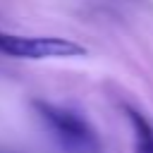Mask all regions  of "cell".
Returning <instances> with one entry per match:
<instances>
[{
  "instance_id": "1",
  "label": "cell",
  "mask_w": 153,
  "mask_h": 153,
  "mask_svg": "<svg viewBox=\"0 0 153 153\" xmlns=\"http://www.w3.org/2000/svg\"><path fill=\"white\" fill-rule=\"evenodd\" d=\"M31 108L65 153H103V141L98 131L81 112L43 98L31 100Z\"/></svg>"
},
{
  "instance_id": "2",
  "label": "cell",
  "mask_w": 153,
  "mask_h": 153,
  "mask_svg": "<svg viewBox=\"0 0 153 153\" xmlns=\"http://www.w3.org/2000/svg\"><path fill=\"white\" fill-rule=\"evenodd\" d=\"M0 55L12 60H69L86 57V45L65 36H26L0 29Z\"/></svg>"
},
{
  "instance_id": "3",
  "label": "cell",
  "mask_w": 153,
  "mask_h": 153,
  "mask_svg": "<svg viewBox=\"0 0 153 153\" xmlns=\"http://www.w3.org/2000/svg\"><path fill=\"white\" fill-rule=\"evenodd\" d=\"M124 115L134 131V151L136 153H153V124L131 105H124Z\"/></svg>"
}]
</instances>
